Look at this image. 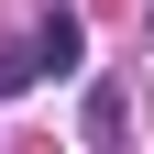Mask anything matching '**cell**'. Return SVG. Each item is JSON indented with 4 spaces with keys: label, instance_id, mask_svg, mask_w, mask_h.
<instances>
[{
    "label": "cell",
    "instance_id": "obj_1",
    "mask_svg": "<svg viewBox=\"0 0 154 154\" xmlns=\"http://www.w3.org/2000/svg\"><path fill=\"white\" fill-rule=\"evenodd\" d=\"M22 44H33V66H55V77H66L77 55H88V22H77L66 0H44V11H33V33H22Z\"/></svg>",
    "mask_w": 154,
    "mask_h": 154
},
{
    "label": "cell",
    "instance_id": "obj_2",
    "mask_svg": "<svg viewBox=\"0 0 154 154\" xmlns=\"http://www.w3.org/2000/svg\"><path fill=\"white\" fill-rule=\"evenodd\" d=\"M77 132H88V143H121V132H132V88H121V77H88V99H77Z\"/></svg>",
    "mask_w": 154,
    "mask_h": 154
},
{
    "label": "cell",
    "instance_id": "obj_3",
    "mask_svg": "<svg viewBox=\"0 0 154 154\" xmlns=\"http://www.w3.org/2000/svg\"><path fill=\"white\" fill-rule=\"evenodd\" d=\"M33 77H44V66H33V44H0V99H22Z\"/></svg>",
    "mask_w": 154,
    "mask_h": 154
}]
</instances>
